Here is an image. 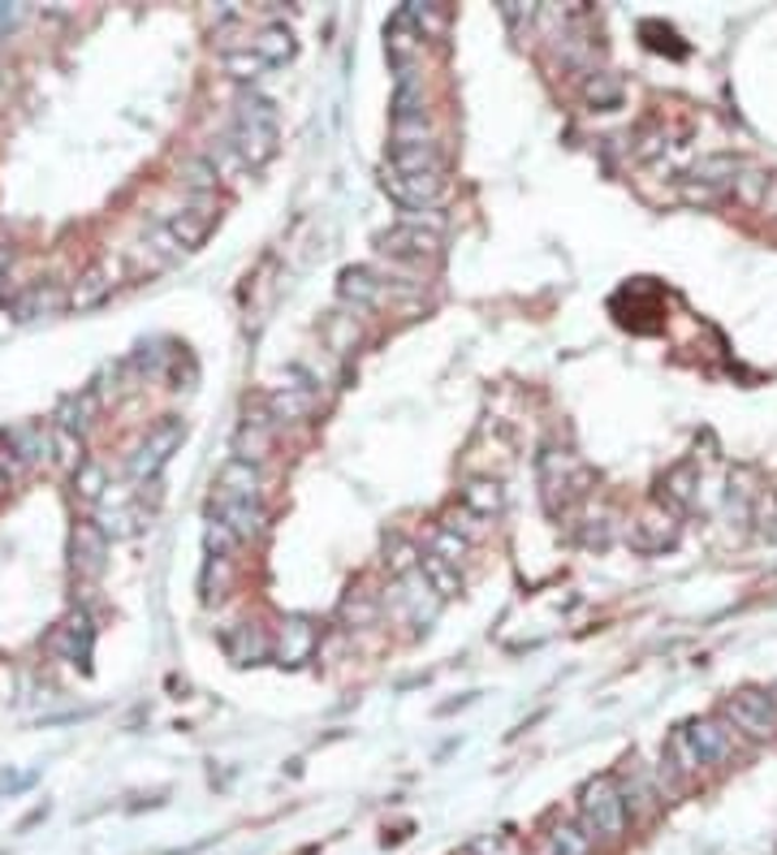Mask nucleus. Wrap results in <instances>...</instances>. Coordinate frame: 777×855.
I'll list each match as a JSON object with an SVG mask.
<instances>
[{"mask_svg":"<svg viewBox=\"0 0 777 855\" xmlns=\"http://www.w3.org/2000/svg\"><path fill=\"white\" fill-rule=\"evenodd\" d=\"M376 247L389 255V260H411V264H424L441 255V233H427L420 225H389L376 233Z\"/></svg>","mask_w":777,"mask_h":855,"instance_id":"obj_6","label":"nucleus"},{"mask_svg":"<svg viewBox=\"0 0 777 855\" xmlns=\"http://www.w3.org/2000/svg\"><path fill=\"white\" fill-rule=\"evenodd\" d=\"M216 225V213L208 204H195V208H182V213H173L164 220V233L178 242V251L186 255V251H199L204 242H208V233H213Z\"/></svg>","mask_w":777,"mask_h":855,"instance_id":"obj_13","label":"nucleus"},{"mask_svg":"<svg viewBox=\"0 0 777 855\" xmlns=\"http://www.w3.org/2000/svg\"><path fill=\"white\" fill-rule=\"evenodd\" d=\"M53 454L66 471H78L87 458H82V436L78 432H66V428H53Z\"/></svg>","mask_w":777,"mask_h":855,"instance_id":"obj_37","label":"nucleus"},{"mask_svg":"<svg viewBox=\"0 0 777 855\" xmlns=\"http://www.w3.org/2000/svg\"><path fill=\"white\" fill-rule=\"evenodd\" d=\"M721 717L730 721V730H739L747 739H774L777 734V700L765 696V692H752V687L747 692H734L725 700Z\"/></svg>","mask_w":777,"mask_h":855,"instance_id":"obj_4","label":"nucleus"},{"mask_svg":"<svg viewBox=\"0 0 777 855\" xmlns=\"http://www.w3.org/2000/svg\"><path fill=\"white\" fill-rule=\"evenodd\" d=\"M678 195L687 200V204H696V208H717L730 191H721V186H708V182H696V178H683L678 182Z\"/></svg>","mask_w":777,"mask_h":855,"instance_id":"obj_39","label":"nucleus"},{"mask_svg":"<svg viewBox=\"0 0 777 855\" xmlns=\"http://www.w3.org/2000/svg\"><path fill=\"white\" fill-rule=\"evenodd\" d=\"M501 18H505V22H514V26H518V22H532V18H536V4L505 0V4H501Z\"/></svg>","mask_w":777,"mask_h":855,"instance_id":"obj_44","label":"nucleus"},{"mask_svg":"<svg viewBox=\"0 0 777 855\" xmlns=\"http://www.w3.org/2000/svg\"><path fill=\"white\" fill-rule=\"evenodd\" d=\"M687 734H692L696 752L705 756V765H721V761H730V756H734V748H739V734L730 730V721H725V717H700V721H692V726H687Z\"/></svg>","mask_w":777,"mask_h":855,"instance_id":"obj_12","label":"nucleus"},{"mask_svg":"<svg viewBox=\"0 0 777 855\" xmlns=\"http://www.w3.org/2000/svg\"><path fill=\"white\" fill-rule=\"evenodd\" d=\"M739 173H743V160H739V156H730V151H717V156H700V160L692 164V173H687V178L730 191Z\"/></svg>","mask_w":777,"mask_h":855,"instance_id":"obj_25","label":"nucleus"},{"mask_svg":"<svg viewBox=\"0 0 777 855\" xmlns=\"http://www.w3.org/2000/svg\"><path fill=\"white\" fill-rule=\"evenodd\" d=\"M402 18L420 31V39H436L445 31V9L436 4H402Z\"/></svg>","mask_w":777,"mask_h":855,"instance_id":"obj_33","label":"nucleus"},{"mask_svg":"<svg viewBox=\"0 0 777 855\" xmlns=\"http://www.w3.org/2000/svg\"><path fill=\"white\" fill-rule=\"evenodd\" d=\"M182 436H186V424H182V420H173V415H164L160 424L142 436L139 449H135V458H130V476H135V480H156V476H160V467H164V463L173 458V449L182 445Z\"/></svg>","mask_w":777,"mask_h":855,"instance_id":"obj_5","label":"nucleus"},{"mask_svg":"<svg viewBox=\"0 0 777 855\" xmlns=\"http://www.w3.org/2000/svg\"><path fill=\"white\" fill-rule=\"evenodd\" d=\"M316 643H320V627L311 618H285L282 636H277V657L282 665H298L316 652Z\"/></svg>","mask_w":777,"mask_h":855,"instance_id":"obj_17","label":"nucleus"},{"mask_svg":"<svg viewBox=\"0 0 777 855\" xmlns=\"http://www.w3.org/2000/svg\"><path fill=\"white\" fill-rule=\"evenodd\" d=\"M268 449H273V420L268 415H247L238 436H233V454L242 463H260Z\"/></svg>","mask_w":777,"mask_h":855,"instance_id":"obj_21","label":"nucleus"},{"mask_svg":"<svg viewBox=\"0 0 777 855\" xmlns=\"http://www.w3.org/2000/svg\"><path fill=\"white\" fill-rule=\"evenodd\" d=\"M220 66H225L229 78H238V82H251V78H260V73L268 70L251 48H229V53L220 57Z\"/></svg>","mask_w":777,"mask_h":855,"instance_id":"obj_34","label":"nucleus"},{"mask_svg":"<svg viewBox=\"0 0 777 855\" xmlns=\"http://www.w3.org/2000/svg\"><path fill=\"white\" fill-rule=\"evenodd\" d=\"M66 303H70V294H66L57 282H35L13 298V316H18V320H35V316H53V311H61Z\"/></svg>","mask_w":777,"mask_h":855,"instance_id":"obj_19","label":"nucleus"},{"mask_svg":"<svg viewBox=\"0 0 777 855\" xmlns=\"http://www.w3.org/2000/svg\"><path fill=\"white\" fill-rule=\"evenodd\" d=\"M618 95H622V87H618L609 73H596V78L587 82V100H592V104H618Z\"/></svg>","mask_w":777,"mask_h":855,"instance_id":"obj_42","label":"nucleus"},{"mask_svg":"<svg viewBox=\"0 0 777 855\" xmlns=\"http://www.w3.org/2000/svg\"><path fill=\"white\" fill-rule=\"evenodd\" d=\"M583 545H596V549H605V545H609V518H592V527L583 532Z\"/></svg>","mask_w":777,"mask_h":855,"instance_id":"obj_45","label":"nucleus"},{"mask_svg":"<svg viewBox=\"0 0 777 855\" xmlns=\"http://www.w3.org/2000/svg\"><path fill=\"white\" fill-rule=\"evenodd\" d=\"M204 545H208V558H229V554H233V545H238V536H233L225 523H208Z\"/></svg>","mask_w":777,"mask_h":855,"instance_id":"obj_41","label":"nucleus"},{"mask_svg":"<svg viewBox=\"0 0 777 855\" xmlns=\"http://www.w3.org/2000/svg\"><path fill=\"white\" fill-rule=\"evenodd\" d=\"M113 273L108 269H91V273H82V282L70 289V307L73 311H91V307H100L108 294H113Z\"/></svg>","mask_w":777,"mask_h":855,"instance_id":"obj_28","label":"nucleus"},{"mask_svg":"<svg viewBox=\"0 0 777 855\" xmlns=\"http://www.w3.org/2000/svg\"><path fill=\"white\" fill-rule=\"evenodd\" d=\"M769 182H774V173H761V169H743V173L734 178L730 195H734L739 204H747V208H765V200H769Z\"/></svg>","mask_w":777,"mask_h":855,"instance_id":"obj_31","label":"nucleus"},{"mask_svg":"<svg viewBox=\"0 0 777 855\" xmlns=\"http://www.w3.org/2000/svg\"><path fill=\"white\" fill-rule=\"evenodd\" d=\"M441 527H445V532H458L462 540H480V532H484V527H480V518H476L467 505H462V510H449Z\"/></svg>","mask_w":777,"mask_h":855,"instance_id":"obj_40","label":"nucleus"},{"mask_svg":"<svg viewBox=\"0 0 777 855\" xmlns=\"http://www.w3.org/2000/svg\"><path fill=\"white\" fill-rule=\"evenodd\" d=\"M225 147L242 169H264L277 156V104L264 95H242L238 100V122L229 130Z\"/></svg>","mask_w":777,"mask_h":855,"instance_id":"obj_1","label":"nucleus"},{"mask_svg":"<svg viewBox=\"0 0 777 855\" xmlns=\"http://www.w3.org/2000/svg\"><path fill=\"white\" fill-rule=\"evenodd\" d=\"M427 554H436L441 562H449L454 570L467 567V558H471V540H462L458 532H445V527H436L432 532V549Z\"/></svg>","mask_w":777,"mask_h":855,"instance_id":"obj_32","label":"nucleus"},{"mask_svg":"<svg viewBox=\"0 0 777 855\" xmlns=\"http://www.w3.org/2000/svg\"><path fill=\"white\" fill-rule=\"evenodd\" d=\"M268 420L273 424H294V420H307L316 411V389L311 385H277L268 394Z\"/></svg>","mask_w":777,"mask_h":855,"instance_id":"obj_16","label":"nucleus"},{"mask_svg":"<svg viewBox=\"0 0 777 855\" xmlns=\"http://www.w3.org/2000/svg\"><path fill=\"white\" fill-rule=\"evenodd\" d=\"M338 294H342L351 307L372 311V307H380V303L389 298V282H380L372 269H346L342 282H338Z\"/></svg>","mask_w":777,"mask_h":855,"instance_id":"obj_18","label":"nucleus"},{"mask_svg":"<svg viewBox=\"0 0 777 855\" xmlns=\"http://www.w3.org/2000/svg\"><path fill=\"white\" fill-rule=\"evenodd\" d=\"M251 53L264 61V66H285L294 53H298V44H294V31L285 26V22H273V26H264L255 39H251Z\"/></svg>","mask_w":777,"mask_h":855,"instance_id":"obj_22","label":"nucleus"},{"mask_svg":"<svg viewBox=\"0 0 777 855\" xmlns=\"http://www.w3.org/2000/svg\"><path fill=\"white\" fill-rule=\"evenodd\" d=\"M104 489H108V476H104L100 463H82V467L73 471V493L82 501H100L104 498Z\"/></svg>","mask_w":777,"mask_h":855,"instance_id":"obj_36","label":"nucleus"},{"mask_svg":"<svg viewBox=\"0 0 777 855\" xmlns=\"http://www.w3.org/2000/svg\"><path fill=\"white\" fill-rule=\"evenodd\" d=\"M95 415H100V394H95V389H82V394H70V398L57 407V428L82 436L87 428L95 424Z\"/></svg>","mask_w":777,"mask_h":855,"instance_id":"obj_24","label":"nucleus"},{"mask_svg":"<svg viewBox=\"0 0 777 855\" xmlns=\"http://www.w3.org/2000/svg\"><path fill=\"white\" fill-rule=\"evenodd\" d=\"M631 545H636L639 554H665V549H674L678 545V518L670 510H661V505L643 510L636 523H631Z\"/></svg>","mask_w":777,"mask_h":855,"instance_id":"obj_11","label":"nucleus"},{"mask_svg":"<svg viewBox=\"0 0 777 855\" xmlns=\"http://www.w3.org/2000/svg\"><path fill=\"white\" fill-rule=\"evenodd\" d=\"M108 562V536L100 532V523H78L70 536V567L78 579H100Z\"/></svg>","mask_w":777,"mask_h":855,"instance_id":"obj_9","label":"nucleus"},{"mask_svg":"<svg viewBox=\"0 0 777 855\" xmlns=\"http://www.w3.org/2000/svg\"><path fill=\"white\" fill-rule=\"evenodd\" d=\"M91 640H95V623H91V614H87V609H73V614H66V618L53 627V636H48V652H53V657H61V661H73V665H87V657H91Z\"/></svg>","mask_w":777,"mask_h":855,"instance_id":"obj_7","label":"nucleus"},{"mask_svg":"<svg viewBox=\"0 0 777 855\" xmlns=\"http://www.w3.org/2000/svg\"><path fill=\"white\" fill-rule=\"evenodd\" d=\"M756 505H761V489H756V476H752V471H734V476H730V493H725V510H730V523H734V518H739V523H752Z\"/></svg>","mask_w":777,"mask_h":855,"instance_id":"obj_26","label":"nucleus"},{"mask_svg":"<svg viewBox=\"0 0 777 855\" xmlns=\"http://www.w3.org/2000/svg\"><path fill=\"white\" fill-rule=\"evenodd\" d=\"M229 579H233L229 558H208V567H204V601H220L229 592Z\"/></svg>","mask_w":777,"mask_h":855,"instance_id":"obj_38","label":"nucleus"},{"mask_svg":"<svg viewBox=\"0 0 777 855\" xmlns=\"http://www.w3.org/2000/svg\"><path fill=\"white\" fill-rule=\"evenodd\" d=\"M462 505H467L476 518H496V514H501V505H505V493H501V485H496V480L480 476V480H471V485L462 489Z\"/></svg>","mask_w":777,"mask_h":855,"instance_id":"obj_29","label":"nucleus"},{"mask_svg":"<svg viewBox=\"0 0 777 855\" xmlns=\"http://www.w3.org/2000/svg\"><path fill=\"white\" fill-rule=\"evenodd\" d=\"M592 852H596V839L579 821H558L549 830L545 847H540V855H592Z\"/></svg>","mask_w":777,"mask_h":855,"instance_id":"obj_23","label":"nucleus"},{"mask_svg":"<svg viewBox=\"0 0 777 855\" xmlns=\"http://www.w3.org/2000/svg\"><path fill=\"white\" fill-rule=\"evenodd\" d=\"M242 501H260V467L242 463V458H229L216 471L213 505H242Z\"/></svg>","mask_w":777,"mask_h":855,"instance_id":"obj_10","label":"nucleus"},{"mask_svg":"<svg viewBox=\"0 0 777 855\" xmlns=\"http://www.w3.org/2000/svg\"><path fill=\"white\" fill-rule=\"evenodd\" d=\"M9 485H13V480H9V471H4V467H0V498H4V493H9Z\"/></svg>","mask_w":777,"mask_h":855,"instance_id":"obj_49","label":"nucleus"},{"mask_svg":"<svg viewBox=\"0 0 777 855\" xmlns=\"http://www.w3.org/2000/svg\"><path fill=\"white\" fill-rule=\"evenodd\" d=\"M380 186H385V195L402 213H432L445 200V178L441 173H398V169H385Z\"/></svg>","mask_w":777,"mask_h":855,"instance_id":"obj_3","label":"nucleus"},{"mask_svg":"<svg viewBox=\"0 0 777 855\" xmlns=\"http://www.w3.org/2000/svg\"><path fill=\"white\" fill-rule=\"evenodd\" d=\"M182 178H186V186H191V191H213L216 186V164H208V160H191Z\"/></svg>","mask_w":777,"mask_h":855,"instance_id":"obj_43","label":"nucleus"},{"mask_svg":"<svg viewBox=\"0 0 777 855\" xmlns=\"http://www.w3.org/2000/svg\"><path fill=\"white\" fill-rule=\"evenodd\" d=\"M665 147V139H661V130H643L639 135V142H636V156H643V160H652L656 151Z\"/></svg>","mask_w":777,"mask_h":855,"instance_id":"obj_46","label":"nucleus"},{"mask_svg":"<svg viewBox=\"0 0 777 855\" xmlns=\"http://www.w3.org/2000/svg\"><path fill=\"white\" fill-rule=\"evenodd\" d=\"M656 505L670 510L674 518H683V514H692V510L700 505V471H696V463H678V467H670V471L661 476V485H656Z\"/></svg>","mask_w":777,"mask_h":855,"instance_id":"obj_8","label":"nucleus"},{"mask_svg":"<svg viewBox=\"0 0 777 855\" xmlns=\"http://www.w3.org/2000/svg\"><path fill=\"white\" fill-rule=\"evenodd\" d=\"M385 169L398 173H445V151L432 142H389V160Z\"/></svg>","mask_w":777,"mask_h":855,"instance_id":"obj_15","label":"nucleus"},{"mask_svg":"<svg viewBox=\"0 0 777 855\" xmlns=\"http://www.w3.org/2000/svg\"><path fill=\"white\" fill-rule=\"evenodd\" d=\"M627 821H631V812H627V803H622V790H618V778H609V774H601V778H592V783H583L579 790V825L601 843H614V839H622L627 834Z\"/></svg>","mask_w":777,"mask_h":855,"instance_id":"obj_2","label":"nucleus"},{"mask_svg":"<svg viewBox=\"0 0 777 855\" xmlns=\"http://www.w3.org/2000/svg\"><path fill=\"white\" fill-rule=\"evenodd\" d=\"M18 18H22V9H13V4H0V35H4V31H9Z\"/></svg>","mask_w":777,"mask_h":855,"instance_id":"obj_48","label":"nucleus"},{"mask_svg":"<svg viewBox=\"0 0 777 855\" xmlns=\"http://www.w3.org/2000/svg\"><path fill=\"white\" fill-rule=\"evenodd\" d=\"M665 765L678 774V778H696L700 770H708L705 756L696 752V743H692V734H687V726H678L674 734H670V748H665Z\"/></svg>","mask_w":777,"mask_h":855,"instance_id":"obj_27","label":"nucleus"},{"mask_svg":"<svg viewBox=\"0 0 777 855\" xmlns=\"http://www.w3.org/2000/svg\"><path fill=\"white\" fill-rule=\"evenodd\" d=\"M420 574L427 579V588L436 592V601H445V596H458L462 592V574L449 567V562H441L436 554H420Z\"/></svg>","mask_w":777,"mask_h":855,"instance_id":"obj_30","label":"nucleus"},{"mask_svg":"<svg viewBox=\"0 0 777 855\" xmlns=\"http://www.w3.org/2000/svg\"><path fill=\"white\" fill-rule=\"evenodd\" d=\"M385 567H389V574H398V579H407V574H415V570H420V549L393 536V540L385 545Z\"/></svg>","mask_w":777,"mask_h":855,"instance_id":"obj_35","label":"nucleus"},{"mask_svg":"<svg viewBox=\"0 0 777 855\" xmlns=\"http://www.w3.org/2000/svg\"><path fill=\"white\" fill-rule=\"evenodd\" d=\"M761 536H765V540H774V545H777V501L769 505V514H761Z\"/></svg>","mask_w":777,"mask_h":855,"instance_id":"obj_47","label":"nucleus"},{"mask_svg":"<svg viewBox=\"0 0 777 855\" xmlns=\"http://www.w3.org/2000/svg\"><path fill=\"white\" fill-rule=\"evenodd\" d=\"M402 122H427V95L415 70L398 73V87H393V126Z\"/></svg>","mask_w":777,"mask_h":855,"instance_id":"obj_20","label":"nucleus"},{"mask_svg":"<svg viewBox=\"0 0 777 855\" xmlns=\"http://www.w3.org/2000/svg\"><path fill=\"white\" fill-rule=\"evenodd\" d=\"M220 643H225V657H229L233 665H255V661H268V652H273V640H268V631H264L260 623H238V627H229Z\"/></svg>","mask_w":777,"mask_h":855,"instance_id":"obj_14","label":"nucleus"}]
</instances>
